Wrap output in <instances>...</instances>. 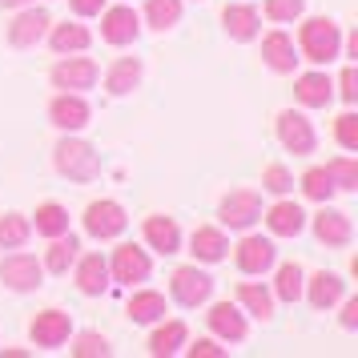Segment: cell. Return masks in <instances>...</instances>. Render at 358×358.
<instances>
[{"label":"cell","instance_id":"1","mask_svg":"<svg viewBox=\"0 0 358 358\" xmlns=\"http://www.w3.org/2000/svg\"><path fill=\"white\" fill-rule=\"evenodd\" d=\"M298 41H302L306 61H314V65H330V61L338 57V49H342V33H338V24H334L330 17H310L306 24H302Z\"/></svg>","mask_w":358,"mask_h":358},{"label":"cell","instance_id":"2","mask_svg":"<svg viewBox=\"0 0 358 358\" xmlns=\"http://www.w3.org/2000/svg\"><path fill=\"white\" fill-rule=\"evenodd\" d=\"M52 162H57V169H61L69 181H93L101 173L97 149L89 145V141H77V137H65L61 145L52 149Z\"/></svg>","mask_w":358,"mask_h":358},{"label":"cell","instance_id":"3","mask_svg":"<svg viewBox=\"0 0 358 358\" xmlns=\"http://www.w3.org/2000/svg\"><path fill=\"white\" fill-rule=\"evenodd\" d=\"M69 334H73V318H69L65 310H41L29 326V338L41 346V350H57V346H65Z\"/></svg>","mask_w":358,"mask_h":358},{"label":"cell","instance_id":"4","mask_svg":"<svg viewBox=\"0 0 358 358\" xmlns=\"http://www.w3.org/2000/svg\"><path fill=\"white\" fill-rule=\"evenodd\" d=\"M169 290H173V298H178L181 306H201V302H210L213 294V278L201 274L197 266H181V270H173V278H169Z\"/></svg>","mask_w":358,"mask_h":358},{"label":"cell","instance_id":"5","mask_svg":"<svg viewBox=\"0 0 358 358\" xmlns=\"http://www.w3.org/2000/svg\"><path fill=\"white\" fill-rule=\"evenodd\" d=\"M262 217V197L258 189H234L222 197V222L229 229H250Z\"/></svg>","mask_w":358,"mask_h":358},{"label":"cell","instance_id":"6","mask_svg":"<svg viewBox=\"0 0 358 358\" xmlns=\"http://www.w3.org/2000/svg\"><path fill=\"white\" fill-rule=\"evenodd\" d=\"M41 278H45V266L33 258V254H13V258L0 262V282L8 286V290H36L41 286Z\"/></svg>","mask_w":358,"mask_h":358},{"label":"cell","instance_id":"7","mask_svg":"<svg viewBox=\"0 0 358 358\" xmlns=\"http://www.w3.org/2000/svg\"><path fill=\"white\" fill-rule=\"evenodd\" d=\"M125 226H129V217H125V210H121L117 201H93V206L85 210V229H89L93 238H101V242L125 234Z\"/></svg>","mask_w":358,"mask_h":358},{"label":"cell","instance_id":"8","mask_svg":"<svg viewBox=\"0 0 358 358\" xmlns=\"http://www.w3.org/2000/svg\"><path fill=\"white\" fill-rule=\"evenodd\" d=\"M149 254L145 250H137L133 242H125V245H117L113 250V262H109V274L121 282V286H133V282H145L149 278Z\"/></svg>","mask_w":358,"mask_h":358},{"label":"cell","instance_id":"9","mask_svg":"<svg viewBox=\"0 0 358 358\" xmlns=\"http://www.w3.org/2000/svg\"><path fill=\"white\" fill-rule=\"evenodd\" d=\"M52 85L65 89V93H81V89H93L97 85V65L89 57H69V61H57L52 65Z\"/></svg>","mask_w":358,"mask_h":358},{"label":"cell","instance_id":"10","mask_svg":"<svg viewBox=\"0 0 358 358\" xmlns=\"http://www.w3.org/2000/svg\"><path fill=\"white\" fill-rule=\"evenodd\" d=\"M278 141L290 149L294 157H306V153H314V129H310L306 117L294 113V109L278 113Z\"/></svg>","mask_w":358,"mask_h":358},{"label":"cell","instance_id":"11","mask_svg":"<svg viewBox=\"0 0 358 358\" xmlns=\"http://www.w3.org/2000/svg\"><path fill=\"white\" fill-rule=\"evenodd\" d=\"M314 238L322 245H330V250H342V245H350V238H355V226H350V217L342 210H330L322 201V213L314 217Z\"/></svg>","mask_w":358,"mask_h":358},{"label":"cell","instance_id":"12","mask_svg":"<svg viewBox=\"0 0 358 358\" xmlns=\"http://www.w3.org/2000/svg\"><path fill=\"white\" fill-rule=\"evenodd\" d=\"M49 121L65 133L85 129V125H89V105H85L81 93H61V97H52V105H49Z\"/></svg>","mask_w":358,"mask_h":358},{"label":"cell","instance_id":"13","mask_svg":"<svg viewBox=\"0 0 358 358\" xmlns=\"http://www.w3.org/2000/svg\"><path fill=\"white\" fill-rule=\"evenodd\" d=\"M274 242L270 238H262V234H250V238H242V245H238V270L242 274H266L270 266H274Z\"/></svg>","mask_w":358,"mask_h":358},{"label":"cell","instance_id":"14","mask_svg":"<svg viewBox=\"0 0 358 358\" xmlns=\"http://www.w3.org/2000/svg\"><path fill=\"white\" fill-rule=\"evenodd\" d=\"M105 20H101V36L109 41V45H133L137 33H141V20L133 8H101Z\"/></svg>","mask_w":358,"mask_h":358},{"label":"cell","instance_id":"15","mask_svg":"<svg viewBox=\"0 0 358 358\" xmlns=\"http://www.w3.org/2000/svg\"><path fill=\"white\" fill-rule=\"evenodd\" d=\"M52 17L45 13V8H29V13H20L13 24H8V41L17 45V49H33L41 36L49 33Z\"/></svg>","mask_w":358,"mask_h":358},{"label":"cell","instance_id":"16","mask_svg":"<svg viewBox=\"0 0 358 358\" xmlns=\"http://www.w3.org/2000/svg\"><path fill=\"white\" fill-rule=\"evenodd\" d=\"M145 242L157 250V254H178L181 250V229L173 217H165V213H153L145 217Z\"/></svg>","mask_w":358,"mask_h":358},{"label":"cell","instance_id":"17","mask_svg":"<svg viewBox=\"0 0 358 358\" xmlns=\"http://www.w3.org/2000/svg\"><path fill=\"white\" fill-rule=\"evenodd\" d=\"M294 97L302 101L306 109H326L330 97H334V85H330L326 73H302L298 85H294Z\"/></svg>","mask_w":358,"mask_h":358},{"label":"cell","instance_id":"18","mask_svg":"<svg viewBox=\"0 0 358 358\" xmlns=\"http://www.w3.org/2000/svg\"><path fill=\"white\" fill-rule=\"evenodd\" d=\"M222 24H226V33L234 36V41H254L262 17H258V8H250V4H226Z\"/></svg>","mask_w":358,"mask_h":358},{"label":"cell","instance_id":"19","mask_svg":"<svg viewBox=\"0 0 358 358\" xmlns=\"http://www.w3.org/2000/svg\"><path fill=\"white\" fill-rule=\"evenodd\" d=\"M105 286H109V262L101 258V254H85L81 266H77V290L97 298Z\"/></svg>","mask_w":358,"mask_h":358},{"label":"cell","instance_id":"20","mask_svg":"<svg viewBox=\"0 0 358 358\" xmlns=\"http://www.w3.org/2000/svg\"><path fill=\"white\" fill-rule=\"evenodd\" d=\"M266 226L278 238H294V234H302V226H306V213H302L298 201H278L274 210L266 213Z\"/></svg>","mask_w":358,"mask_h":358},{"label":"cell","instance_id":"21","mask_svg":"<svg viewBox=\"0 0 358 358\" xmlns=\"http://www.w3.org/2000/svg\"><path fill=\"white\" fill-rule=\"evenodd\" d=\"M206 318H210V330L217 334V338H226V342H242V338H245V318L238 314V306L217 302V306H213Z\"/></svg>","mask_w":358,"mask_h":358},{"label":"cell","instance_id":"22","mask_svg":"<svg viewBox=\"0 0 358 358\" xmlns=\"http://www.w3.org/2000/svg\"><path fill=\"white\" fill-rule=\"evenodd\" d=\"M262 57H266V65L274 69V73H294L298 65V57H294V41L286 33H270L262 41Z\"/></svg>","mask_w":358,"mask_h":358},{"label":"cell","instance_id":"23","mask_svg":"<svg viewBox=\"0 0 358 358\" xmlns=\"http://www.w3.org/2000/svg\"><path fill=\"white\" fill-rule=\"evenodd\" d=\"M189 250H194V258H201V262H222L229 245H226V234H222V229L197 226L194 238H189Z\"/></svg>","mask_w":358,"mask_h":358},{"label":"cell","instance_id":"24","mask_svg":"<svg viewBox=\"0 0 358 358\" xmlns=\"http://www.w3.org/2000/svg\"><path fill=\"white\" fill-rule=\"evenodd\" d=\"M306 294H310V306H314V310H330L342 294H346V282H342L338 274H326V270H322V274L310 278V290Z\"/></svg>","mask_w":358,"mask_h":358},{"label":"cell","instance_id":"25","mask_svg":"<svg viewBox=\"0 0 358 358\" xmlns=\"http://www.w3.org/2000/svg\"><path fill=\"white\" fill-rule=\"evenodd\" d=\"M137 81H141V61H137V57H121V61L109 69L105 89H109L113 97H125V93H133V89H137Z\"/></svg>","mask_w":358,"mask_h":358},{"label":"cell","instance_id":"26","mask_svg":"<svg viewBox=\"0 0 358 358\" xmlns=\"http://www.w3.org/2000/svg\"><path fill=\"white\" fill-rule=\"evenodd\" d=\"M238 302H242L254 318H262V322L274 318V294L266 290V286H258V282H242V286H238Z\"/></svg>","mask_w":358,"mask_h":358},{"label":"cell","instance_id":"27","mask_svg":"<svg viewBox=\"0 0 358 358\" xmlns=\"http://www.w3.org/2000/svg\"><path fill=\"white\" fill-rule=\"evenodd\" d=\"M77 250H81V242L73 238V234H57L52 238V245H49V258H45V270H52V274H65L69 266L77 262Z\"/></svg>","mask_w":358,"mask_h":358},{"label":"cell","instance_id":"28","mask_svg":"<svg viewBox=\"0 0 358 358\" xmlns=\"http://www.w3.org/2000/svg\"><path fill=\"white\" fill-rule=\"evenodd\" d=\"M129 318L133 322H162L165 318V298L157 290H137L129 298Z\"/></svg>","mask_w":358,"mask_h":358},{"label":"cell","instance_id":"29","mask_svg":"<svg viewBox=\"0 0 358 358\" xmlns=\"http://www.w3.org/2000/svg\"><path fill=\"white\" fill-rule=\"evenodd\" d=\"M49 45H52V52H81L93 45V36H89L85 24H57L49 36Z\"/></svg>","mask_w":358,"mask_h":358},{"label":"cell","instance_id":"30","mask_svg":"<svg viewBox=\"0 0 358 358\" xmlns=\"http://www.w3.org/2000/svg\"><path fill=\"white\" fill-rule=\"evenodd\" d=\"M181 342H185V322H162L157 330H153V338H149V355H178Z\"/></svg>","mask_w":358,"mask_h":358},{"label":"cell","instance_id":"31","mask_svg":"<svg viewBox=\"0 0 358 358\" xmlns=\"http://www.w3.org/2000/svg\"><path fill=\"white\" fill-rule=\"evenodd\" d=\"M36 222V234H45V238H57V234H65L69 229V210L65 206H57V201H45V206H36L33 213Z\"/></svg>","mask_w":358,"mask_h":358},{"label":"cell","instance_id":"32","mask_svg":"<svg viewBox=\"0 0 358 358\" xmlns=\"http://www.w3.org/2000/svg\"><path fill=\"white\" fill-rule=\"evenodd\" d=\"M33 234V222L20 217V213H4L0 217V250H20Z\"/></svg>","mask_w":358,"mask_h":358},{"label":"cell","instance_id":"33","mask_svg":"<svg viewBox=\"0 0 358 358\" xmlns=\"http://www.w3.org/2000/svg\"><path fill=\"white\" fill-rule=\"evenodd\" d=\"M274 294L282 298V302H298V298H302V266H298V262H286V266H278Z\"/></svg>","mask_w":358,"mask_h":358},{"label":"cell","instance_id":"34","mask_svg":"<svg viewBox=\"0 0 358 358\" xmlns=\"http://www.w3.org/2000/svg\"><path fill=\"white\" fill-rule=\"evenodd\" d=\"M302 194H306L310 201H318V206L334 197V181H330V173H326V165H314V169L302 173Z\"/></svg>","mask_w":358,"mask_h":358},{"label":"cell","instance_id":"35","mask_svg":"<svg viewBox=\"0 0 358 358\" xmlns=\"http://www.w3.org/2000/svg\"><path fill=\"white\" fill-rule=\"evenodd\" d=\"M145 20L157 29V33L173 29V24L181 20V0H149L145 4Z\"/></svg>","mask_w":358,"mask_h":358},{"label":"cell","instance_id":"36","mask_svg":"<svg viewBox=\"0 0 358 358\" xmlns=\"http://www.w3.org/2000/svg\"><path fill=\"white\" fill-rule=\"evenodd\" d=\"M326 173L334 181V189H358V162L355 157H338L326 165Z\"/></svg>","mask_w":358,"mask_h":358},{"label":"cell","instance_id":"37","mask_svg":"<svg viewBox=\"0 0 358 358\" xmlns=\"http://www.w3.org/2000/svg\"><path fill=\"white\" fill-rule=\"evenodd\" d=\"M73 355L77 358H105L109 355V338L97 334V330H89V334H77V346H73Z\"/></svg>","mask_w":358,"mask_h":358},{"label":"cell","instance_id":"38","mask_svg":"<svg viewBox=\"0 0 358 358\" xmlns=\"http://www.w3.org/2000/svg\"><path fill=\"white\" fill-rule=\"evenodd\" d=\"M294 185L290 169L286 165H266V173H262V189H270V194H286Z\"/></svg>","mask_w":358,"mask_h":358},{"label":"cell","instance_id":"39","mask_svg":"<svg viewBox=\"0 0 358 358\" xmlns=\"http://www.w3.org/2000/svg\"><path fill=\"white\" fill-rule=\"evenodd\" d=\"M302 4H306V0H266V17L286 24V20L302 17Z\"/></svg>","mask_w":358,"mask_h":358},{"label":"cell","instance_id":"40","mask_svg":"<svg viewBox=\"0 0 358 358\" xmlns=\"http://www.w3.org/2000/svg\"><path fill=\"white\" fill-rule=\"evenodd\" d=\"M334 133H338L342 149H358V117L355 113H342L338 125H334Z\"/></svg>","mask_w":358,"mask_h":358},{"label":"cell","instance_id":"41","mask_svg":"<svg viewBox=\"0 0 358 358\" xmlns=\"http://www.w3.org/2000/svg\"><path fill=\"white\" fill-rule=\"evenodd\" d=\"M338 93H342V101H346V105H355V101H358V73H355V65H350V69H342Z\"/></svg>","mask_w":358,"mask_h":358},{"label":"cell","instance_id":"42","mask_svg":"<svg viewBox=\"0 0 358 358\" xmlns=\"http://www.w3.org/2000/svg\"><path fill=\"white\" fill-rule=\"evenodd\" d=\"M222 355H226V350H222L213 338H201V342L189 346V358H222Z\"/></svg>","mask_w":358,"mask_h":358},{"label":"cell","instance_id":"43","mask_svg":"<svg viewBox=\"0 0 358 358\" xmlns=\"http://www.w3.org/2000/svg\"><path fill=\"white\" fill-rule=\"evenodd\" d=\"M69 4H73L77 17H97L101 8H105V0H69Z\"/></svg>","mask_w":358,"mask_h":358},{"label":"cell","instance_id":"44","mask_svg":"<svg viewBox=\"0 0 358 358\" xmlns=\"http://www.w3.org/2000/svg\"><path fill=\"white\" fill-rule=\"evenodd\" d=\"M342 326H346V330H355L358 326V298H350V302L342 306Z\"/></svg>","mask_w":358,"mask_h":358},{"label":"cell","instance_id":"45","mask_svg":"<svg viewBox=\"0 0 358 358\" xmlns=\"http://www.w3.org/2000/svg\"><path fill=\"white\" fill-rule=\"evenodd\" d=\"M4 8H20V4H33V0H0Z\"/></svg>","mask_w":358,"mask_h":358}]
</instances>
